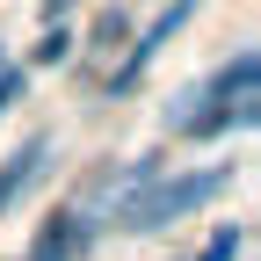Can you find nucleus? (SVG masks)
Wrapping results in <instances>:
<instances>
[{
  "label": "nucleus",
  "instance_id": "nucleus-9",
  "mask_svg": "<svg viewBox=\"0 0 261 261\" xmlns=\"http://www.w3.org/2000/svg\"><path fill=\"white\" fill-rule=\"evenodd\" d=\"M65 8H80V0H44V15H65Z\"/></svg>",
  "mask_w": 261,
  "mask_h": 261
},
{
  "label": "nucleus",
  "instance_id": "nucleus-7",
  "mask_svg": "<svg viewBox=\"0 0 261 261\" xmlns=\"http://www.w3.org/2000/svg\"><path fill=\"white\" fill-rule=\"evenodd\" d=\"M22 87H29V80H22V65H0V116L22 102Z\"/></svg>",
  "mask_w": 261,
  "mask_h": 261
},
{
  "label": "nucleus",
  "instance_id": "nucleus-8",
  "mask_svg": "<svg viewBox=\"0 0 261 261\" xmlns=\"http://www.w3.org/2000/svg\"><path fill=\"white\" fill-rule=\"evenodd\" d=\"M65 51H73V37H65V29H51V37L37 44V58H65Z\"/></svg>",
  "mask_w": 261,
  "mask_h": 261
},
{
  "label": "nucleus",
  "instance_id": "nucleus-2",
  "mask_svg": "<svg viewBox=\"0 0 261 261\" xmlns=\"http://www.w3.org/2000/svg\"><path fill=\"white\" fill-rule=\"evenodd\" d=\"M225 181H232V167H196V174H174V181H152L145 196L116 203V225H123V232H167V225L196 218Z\"/></svg>",
  "mask_w": 261,
  "mask_h": 261
},
{
  "label": "nucleus",
  "instance_id": "nucleus-5",
  "mask_svg": "<svg viewBox=\"0 0 261 261\" xmlns=\"http://www.w3.org/2000/svg\"><path fill=\"white\" fill-rule=\"evenodd\" d=\"M44 167H51V138H29V145L8 160V167H0V218H8V211L22 203V196L44 181Z\"/></svg>",
  "mask_w": 261,
  "mask_h": 261
},
{
  "label": "nucleus",
  "instance_id": "nucleus-3",
  "mask_svg": "<svg viewBox=\"0 0 261 261\" xmlns=\"http://www.w3.org/2000/svg\"><path fill=\"white\" fill-rule=\"evenodd\" d=\"M189 8H196V0H174V8H167V15H160V22L145 29V37H138V44H130V58H123V65H116V73H109V94H130V87H138V80H145V65L160 58V44H174V29H181V15H189Z\"/></svg>",
  "mask_w": 261,
  "mask_h": 261
},
{
  "label": "nucleus",
  "instance_id": "nucleus-1",
  "mask_svg": "<svg viewBox=\"0 0 261 261\" xmlns=\"http://www.w3.org/2000/svg\"><path fill=\"white\" fill-rule=\"evenodd\" d=\"M254 80H261V58L240 51L232 65H218V73L189 94V109H167V123L181 138H218V130H247L254 123Z\"/></svg>",
  "mask_w": 261,
  "mask_h": 261
},
{
  "label": "nucleus",
  "instance_id": "nucleus-6",
  "mask_svg": "<svg viewBox=\"0 0 261 261\" xmlns=\"http://www.w3.org/2000/svg\"><path fill=\"white\" fill-rule=\"evenodd\" d=\"M240 254H247V225H218L211 247L196 254V261H240Z\"/></svg>",
  "mask_w": 261,
  "mask_h": 261
},
{
  "label": "nucleus",
  "instance_id": "nucleus-4",
  "mask_svg": "<svg viewBox=\"0 0 261 261\" xmlns=\"http://www.w3.org/2000/svg\"><path fill=\"white\" fill-rule=\"evenodd\" d=\"M87 240H94V218H87V211H51L44 232H37V247H29L22 261H80Z\"/></svg>",
  "mask_w": 261,
  "mask_h": 261
}]
</instances>
